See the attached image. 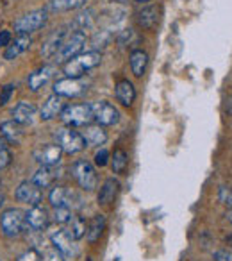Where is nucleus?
I'll use <instances>...</instances> for the list:
<instances>
[{"mask_svg":"<svg viewBox=\"0 0 232 261\" xmlns=\"http://www.w3.org/2000/svg\"><path fill=\"white\" fill-rule=\"evenodd\" d=\"M6 2H11V0H6Z\"/></svg>","mask_w":232,"mask_h":261,"instance_id":"47","label":"nucleus"},{"mask_svg":"<svg viewBox=\"0 0 232 261\" xmlns=\"http://www.w3.org/2000/svg\"><path fill=\"white\" fill-rule=\"evenodd\" d=\"M8 140H6L4 138V136H0V150H6V149H8Z\"/></svg>","mask_w":232,"mask_h":261,"instance_id":"41","label":"nucleus"},{"mask_svg":"<svg viewBox=\"0 0 232 261\" xmlns=\"http://www.w3.org/2000/svg\"><path fill=\"white\" fill-rule=\"evenodd\" d=\"M86 40L88 38L84 31H75V33H72L70 36H66L65 40H63L61 47H59L57 54L54 56V61L57 63V65H65L66 61H70L72 58L79 56L82 47L86 45Z\"/></svg>","mask_w":232,"mask_h":261,"instance_id":"3","label":"nucleus"},{"mask_svg":"<svg viewBox=\"0 0 232 261\" xmlns=\"http://www.w3.org/2000/svg\"><path fill=\"white\" fill-rule=\"evenodd\" d=\"M73 197H75V193H73L72 190L65 188V186H54V188L50 190V193H48V200H50V204L54 207H57V206L70 207Z\"/></svg>","mask_w":232,"mask_h":261,"instance_id":"22","label":"nucleus"},{"mask_svg":"<svg viewBox=\"0 0 232 261\" xmlns=\"http://www.w3.org/2000/svg\"><path fill=\"white\" fill-rule=\"evenodd\" d=\"M136 2H141V4H145V2H150V0H136Z\"/></svg>","mask_w":232,"mask_h":261,"instance_id":"44","label":"nucleus"},{"mask_svg":"<svg viewBox=\"0 0 232 261\" xmlns=\"http://www.w3.org/2000/svg\"><path fill=\"white\" fill-rule=\"evenodd\" d=\"M138 25L145 31H154L159 23V8L157 6H147L136 13Z\"/></svg>","mask_w":232,"mask_h":261,"instance_id":"15","label":"nucleus"},{"mask_svg":"<svg viewBox=\"0 0 232 261\" xmlns=\"http://www.w3.org/2000/svg\"><path fill=\"white\" fill-rule=\"evenodd\" d=\"M0 133L9 143H18L23 136V125L15 120H8V122L0 123Z\"/></svg>","mask_w":232,"mask_h":261,"instance_id":"23","label":"nucleus"},{"mask_svg":"<svg viewBox=\"0 0 232 261\" xmlns=\"http://www.w3.org/2000/svg\"><path fill=\"white\" fill-rule=\"evenodd\" d=\"M129 165V156L124 149H116L111 156V167L114 174H124Z\"/></svg>","mask_w":232,"mask_h":261,"instance_id":"30","label":"nucleus"},{"mask_svg":"<svg viewBox=\"0 0 232 261\" xmlns=\"http://www.w3.org/2000/svg\"><path fill=\"white\" fill-rule=\"evenodd\" d=\"M75 23H80L79 31H86L88 27H91V23H93V16H91V11L80 13V15L75 18Z\"/></svg>","mask_w":232,"mask_h":261,"instance_id":"33","label":"nucleus"},{"mask_svg":"<svg viewBox=\"0 0 232 261\" xmlns=\"http://www.w3.org/2000/svg\"><path fill=\"white\" fill-rule=\"evenodd\" d=\"M36 116V106L31 102H18L13 109V120L22 125H31Z\"/></svg>","mask_w":232,"mask_h":261,"instance_id":"20","label":"nucleus"},{"mask_svg":"<svg viewBox=\"0 0 232 261\" xmlns=\"http://www.w3.org/2000/svg\"><path fill=\"white\" fill-rule=\"evenodd\" d=\"M55 75V66L54 65H45L41 68H38L36 72H33L27 79L31 91H40L45 84H48V81Z\"/></svg>","mask_w":232,"mask_h":261,"instance_id":"13","label":"nucleus"},{"mask_svg":"<svg viewBox=\"0 0 232 261\" xmlns=\"http://www.w3.org/2000/svg\"><path fill=\"white\" fill-rule=\"evenodd\" d=\"M13 91H15V86H13V84H6V86H2V90H0V106H6L9 100H11Z\"/></svg>","mask_w":232,"mask_h":261,"instance_id":"34","label":"nucleus"},{"mask_svg":"<svg viewBox=\"0 0 232 261\" xmlns=\"http://www.w3.org/2000/svg\"><path fill=\"white\" fill-rule=\"evenodd\" d=\"M0 90H2V86H0Z\"/></svg>","mask_w":232,"mask_h":261,"instance_id":"48","label":"nucleus"},{"mask_svg":"<svg viewBox=\"0 0 232 261\" xmlns=\"http://www.w3.org/2000/svg\"><path fill=\"white\" fill-rule=\"evenodd\" d=\"M2 204H4V195L0 193V207H2Z\"/></svg>","mask_w":232,"mask_h":261,"instance_id":"43","label":"nucleus"},{"mask_svg":"<svg viewBox=\"0 0 232 261\" xmlns=\"http://www.w3.org/2000/svg\"><path fill=\"white\" fill-rule=\"evenodd\" d=\"M63 156V150L57 143H45L34 149V160L41 165V167H55L59 165Z\"/></svg>","mask_w":232,"mask_h":261,"instance_id":"9","label":"nucleus"},{"mask_svg":"<svg viewBox=\"0 0 232 261\" xmlns=\"http://www.w3.org/2000/svg\"><path fill=\"white\" fill-rule=\"evenodd\" d=\"M91 111H93V122H97L98 125L107 127V125H114L120 120V113L111 102L105 100H97L91 104Z\"/></svg>","mask_w":232,"mask_h":261,"instance_id":"8","label":"nucleus"},{"mask_svg":"<svg viewBox=\"0 0 232 261\" xmlns=\"http://www.w3.org/2000/svg\"><path fill=\"white\" fill-rule=\"evenodd\" d=\"M220 200L223 204H227V206L232 207V192L227 188V186H221L220 188Z\"/></svg>","mask_w":232,"mask_h":261,"instance_id":"38","label":"nucleus"},{"mask_svg":"<svg viewBox=\"0 0 232 261\" xmlns=\"http://www.w3.org/2000/svg\"><path fill=\"white\" fill-rule=\"evenodd\" d=\"M72 217H73L72 210H70L68 206H57V207H54V215H52V218H54L55 224H61V225L68 224L70 218H72Z\"/></svg>","mask_w":232,"mask_h":261,"instance_id":"31","label":"nucleus"},{"mask_svg":"<svg viewBox=\"0 0 232 261\" xmlns=\"http://www.w3.org/2000/svg\"><path fill=\"white\" fill-rule=\"evenodd\" d=\"M55 143L61 147L63 152L66 154H79L80 150L86 149V142H84L82 135H80L79 130H75L73 127L68 125H63L55 130Z\"/></svg>","mask_w":232,"mask_h":261,"instance_id":"2","label":"nucleus"},{"mask_svg":"<svg viewBox=\"0 0 232 261\" xmlns=\"http://www.w3.org/2000/svg\"><path fill=\"white\" fill-rule=\"evenodd\" d=\"M11 161H13V156H11V152H9L8 149L0 150V172L4 170V168H8L9 165H11Z\"/></svg>","mask_w":232,"mask_h":261,"instance_id":"37","label":"nucleus"},{"mask_svg":"<svg viewBox=\"0 0 232 261\" xmlns=\"http://www.w3.org/2000/svg\"><path fill=\"white\" fill-rule=\"evenodd\" d=\"M105 231V217L104 215H95L93 218H91V222L88 224V229H86V238L88 242L93 245V243H97L98 240H100V236L104 234Z\"/></svg>","mask_w":232,"mask_h":261,"instance_id":"26","label":"nucleus"},{"mask_svg":"<svg viewBox=\"0 0 232 261\" xmlns=\"http://www.w3.org/2000/svg\"><path fill=\"white\" fill-rule=\"evenodd\" d=\"M112 2H125V0H112Z\"/></svg>","mask_w":232,"mask_h":261,"instance_id":"45","label":"nucleus"},{"mask_svg":"<svg viewBox=\"0 0 232 261\" xmlns=\"http://www.w3.org/2000/svg\"><path fill=\"white\" fill-rule=\"evenodd\" d=\"M31 43H33V41H31L29 34H18V36L15 38V41H11V43H9V47H6L4 59H8V61L16 59L20 54H23L25 50H29Z\"/></svg>","mask_w":232,"mask_h":261,"instance_id":"19","label":"nucleus"},{"mask_svg":"<svg viewBox=\"0 0 232 261\" xmlns=\"http://www.w3.org/2000/svg\"><path fill=\"white\" fill-rule=\"evenodd\" d=\"M0 227H2V232L9 238H15V236H20L23 232V229L27 227L25 224V213L18 207H11V210L4 211L2 213V218H0Z\"/></svg>","mask_w":232,"mask_h":261,"instance_id":"6","label":"nucleus"},{"mask_svg":"<svg viewBox=\"0 0 232 261\" xmlns=\"http://www.w3.org/2000/svg\"><path fill=\"white\" fill-rule=\"evenodd\" d=\"M55 179H57V174H55L54 167H40L31 181H33L38 188L43 190V188H50Z\"/></svg>","mask_w":232,"mask_h":261,"instance_id":"25","label":"nucleus"},{"mask_svg":"<svg viewBox=\"0 0 232 261\" xmlns=\"http://www.w3.org/2000/svg\"><path fill=\"white\" fill-rule=\"evenodd\" d=\"M63 109H65L63 97H59V95L54 93L43 102V106H41V109H40V118L43 120V122H48V120L61 115Z\"/></svg>","mask_w":232,"mask_h":261,"instance_id":"14","label":"nucleus"},{"mask_svg":"<svg viewBox=\"0 0 232 261\" xmlns=\"http://www.w3.org/2000/svg\"><path fill=\"white\" fill-rule=\"evenodd\" d=\"M80 135H82L88 147H100L107 142V133H105L104 127L98 125V123H95V125H86Z\"/></svg>","mask_w":232,"mask_h":261,"instance_id":"17","label":"nucleus"},{"mask_svg":"<svg viewBox=\"0 0 232 261\" xmlns=\"http://www.w3.org/2000/svg\"><path fill=\"white\" fill-rule=\"evenodd\" d=\"M13 41L11 31H0V48L9 47V43Z\"/></svg>","mask_w":232,"mask_h":261,"instance_id":"40","label":"nucleus"},{"mask_svg":"<svg viewBox=\"0 0 232 261\" xmlns=\"http://www.w3.org/2000/svg\"><path fill=\"white\" fill-rule=\"evenodd\" d=\"M230 245H232V236H230Z\"/></svg>","mask_w":232,"mask_h":261,"instance_id":"46","label":"nucleus"},{"mask_svg":"<svg viewBox=\"0 0 232 261\" xmlns=\"http://www.w3.org/2000/svg\"><path fill=\"white\" fill-rule=\"evenodd\" d=\"M48 20V11L47 8L34 9V11L27 13V15L20 16L18 20H15V31L18 34H31L40 31L41 27L47 23Z\"/></svg>","mask_w":232,"mask_h":261,"instance_id":"5","label":"nucleus"},{"mask_svg":"<svg viewBox=\"0 0 232 261\" xmlns=\"http://www.w3.org/2000/svg\"><path fill=\"white\" fill-rule=\"evenodd\" d=\"M214 261H232V250L228 249H221L214 252Z\"/></svg>","mask_w":232,"mask_h":261,"instance_id":"39","label":"nucleus"},{"mask_svg":"<svg viewBox=\"0 0 232 261\" xmlns=\"http://www.w3.org/2000/svg\"><path fill=\"white\" fill-rule=\"evenodd\" d=\"M102 63V54L98 50H90V52H82V54L75 56L70 61H66L63 65V73L66 77H75L80 79L86 72L97 68Z\"/></svg>","mask_w":232,"mask_h":261,"instance_id":"1","label":"nucleus"},{"mask_svg":"<svg viewBox=\"0 0 232 261\" xmlns=\"http://www.w3.org/2000/svg\"><path fill=\"white\" fill-rule=\"evenodd\" d=\"M86 229H88V225L82 217H72L68 222V229H66V231H68L70 236L77 242V240L86 236Z\"/></svg>","mask_w":232,"mask_h":261,"instance_id":"29","label":"nucleus"},{"mask_svg":"<svg viewBox=\"0 0 232 261\" xmlns=\"http://www.w3.org/2000/svg\"><path fill=\"white\" fill-rule=\"evenodd\" d=\"M114 97L116 100L124 106H132L136 98V88L134 84L131 83L129 79H122L114 84Z\"/></svg>","mask_w":232,"mask_h":261,"instance_id":"18","label":"nucleus"},{"mask_svg":"<svg viewBox=\"0 0 232 261\" xmlns=\"http://www.w3.org/2000/svg\"><path fill=\"white\" fill-rule=\"evenodd\" d=\"M86 0H50L47 4L48 13H65V11H75L82 8Z\"/></svg>","mask_w":232,"mask_h":261,"instance_id":"28","label":"nucleus"},{"mask_svg":"<svg viewBox=\"0 0 232 261\" xmlns=\"http://www.w3.org/2000/svg\"><path fill=\"white\" fill-rule=\"evenodd\" d=\"M50 240H52V245L57 250H61L65 256H73V254L77 252L75 240L70 236V232L66 231V229H61V231L54 232Z\"/></svg>","mask_w":232,"mask_h":261,"instance_id":"16","label":"nucleus"},{"mask_svg":"<svg viewBox=\"0 0 232 261\" xmlns=\"http://www.w3.org/2000/svg\"><path fill=\"white\" fill-rule=\"evenodd\" d=\"M109 160H111V158H109V152L105 149H100L97 154H95V165L100 167V168L105 167V165L109 163Z\"/></svg>","mask_w":232,"mask_h":261,"instance_id":"36","label":"nucleus"},{"mask_svg":"<svg viewBox=\"0 0 232 261\" xmlns=\"http://www.w3.org/2000/svg\"><path fill=\"white\" fill-rule=\"evenodd\" d=\"M25 224H27V227H31L33 231H43V229H47L48 224H50L48 211L45 210V207H41L40 204L33 206L29 211H25Z\"/></svg>","mask_w":232,"mask_h":261,"instance_id":"12","label":"nucleus"},{"mask_svg":"<svg viewBox=\"0 0 232 261\" xmlns=\"http://www.w3.org/2000/svg\"><path fill=\"white\" fill-rule=\"evenodd\" d=\"M61 120L68 127H86L93 122L91 104H70L61 111Z\"/></svg>","mask_w":232,"mask_h":261,"instance_id":"4","label":"nucleus"},{"mask_svg":"<svg viewBox=\"0 0 232 261\" xmlns=\"http://www.w3.org/2000/svg\"><path fill=\"white\" fill-rule=\"evenodd\" d=\"M16 199L27 206H38L41 202V188H38L33 181H22L16 188Z\"/></svg>","mask_w":232,"mask_h":261,"instance_id":"11","label":"nucleus"},{"mask_svg":"<svg viewBox=\"0 0 232 261\" xmlns=\"http://www.w3.org/2000/svg\"><path fill=\"white\" fill-rule=\"evenodd\" d=\"M225 217H227V220H228V222H230V224H232V210H228L227 213H225Z\"/></svg>","mask_w":232,"mask_h":261,"instance_id":"42","label":"nucleus"},{"mask_svg":"<svg viewBox=\"0 0 232 261\" xmlns=\"http://www.w3.org/2000/svg\"><path fill=\"white\" fill-rule=\"evenodd\" d=\"M65 31L59 29L55 31L54 34H50V38H48L47 41L43 43V47H41V56L43 58H54L55 54H57L59 47H61L63 40H65Z\"/></svg>","mask_w":232,"mask_h":261,"instance_id":"27","label":"nucleus"},{"mask_svg":"<svg viewBox=\"0 0 232 261\" xmlns=\"http://www.w3.org/2000/svg\"><path fill=\"white\" fill-rule=\"evenodd\" d=\"M72 175L79 186L86 192H91V190L97 188V174H95V168L91 163L84 160H79L72 165Z\"/></svg>","mask_w":232,"mask_h":261,"instance_id":"7","label":"nucleus"},{"mask_svg":"<svg viewBox=\"0 0 232 261\" xmlns=\"http://www.w3.org/2000/svg\"><path fill=\"white\" fill-rule=\"evenodd\" d=\"M18 261H41V254L36 249H29L18 256Z\"/></svg>","mask_w":232,"mask_h":261,"instance_id":"35","label":"nucleus"},{"mask_svg":"<svg viewBox=\"0 0 232 261\" xmlns=\"http://www.w3.org/2000/svg\"><path fill=\"white\" fill-rule=\"evenodd\" d=\"M118 190H120V182L116 181L114 177L105 179L100 188V193H98V204L100 206H111L114 202L116 195H118Z\"/></svg>","mask_w":232,"mask_h":261,"instance_id":"21","label":"nucleus"},{"mask_svg":"<svg viewBox=\"0 0 232 261\" xmlns=\"http://www.w3.org/2000/svg\"><path fill=\"white\" fill-rule=\"evenodd\" d=\"M41 261H66V259H65V254L52 245L50 249H47L43 252V256H41Z\"/></svg>","mask_w":232,"mask_h":261,"instance_id":"32","label":"nucleus"},{"mask_svg":"<svg viewBox=\"0 0 232 261\" xmlns=\"http://www.w3.org/2000/svg\"><path fill=\"white\" fill-rule=\"evenodd\" d=\"M129 61H131V70L134 73V77H143L145 75L147 65H149V54L141 48H136L129 56Z\"/></svg>","mask_w":232,"mask_h":261,"instance_id":"24","label":"nucleus"},{"mask_svg":"<svg viewBox=\"0 0 232 261\" xmlns=\"http://www.w3.org/2000/svg\"><path fill=\"white\" fill-rule=\"evenodd\" d=\"M86 91V84L84 81L75 79V77H65V79H59L54 83V93L59 95V97H79Z\"/></svg>","mask_w":232,"mask_h":261,"instance_id":"10","label":"nucleus"}]
</instances>
